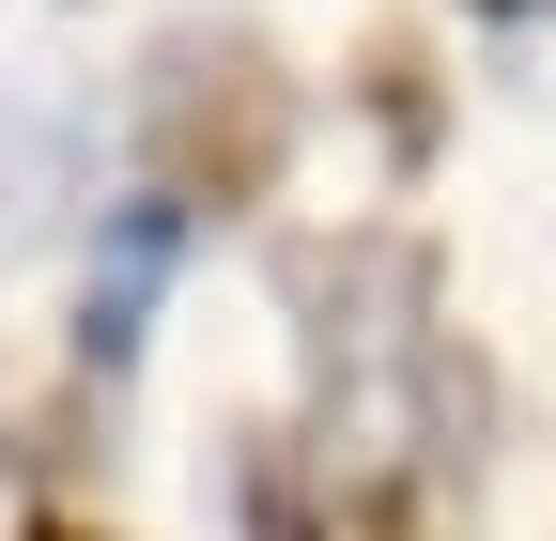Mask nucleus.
I'll list each match as a JSON object with an SVG mask.
<instances>
[{
  "label": "nucleus",
  "mask_w": 556,
  "mask_h": 541,
  "mask_svg": "<svg viewBox=\"0 0 556 541\" xmlns=\"http://www.w3.org/2000/svg\"><path fill=\"white\" fill-rule=\"evenodd\" d=\"M232 511H248V541H340V464H325L309 433H248Z\"/></svg>",
  "instance_id": "5"
},
{
  "label": "nucleus",
  "mask_w": 556,
  "mask_h": 541,
  "mask_svg": "<svg viewBox=\"0 0 556 541\" xmlns=\"http://www.w3.org/2000/svg\"><path fill=\"white\" fill-rule=\"evenodd\" d=\"M16 541H93V526H78V511H31V526H16Z\"/></svg>",
  "instance_id": "7"
},
{
  "label": "nucleus",
  "mask_w": 556,
  "mask_h": 541,
  "mask_svg": "<svg viewBox=\"0 0 556 541\" xmlns=\"http://www.w3.org/2000/svg\"><path fill=\"white\" fill-rule=\"evenodd\" d=\"M278 310H294V356H309L325 464H371V480L479 464V372L448 356V279H433L417 232L278 248Z\"/></svg>",
  "instance_id": "1"
},
{
  "label": "nucleus",
  "mask_w": 556,
  "mask_h": 541,
  "mask_svg": "<svg viewBox=\"0 0 556 541\" xmlns=\"http://www.w3.org/2000/svg\"><path fill=\"white\" fill-rule=\"evenodd\" d=\"M186 201H93V279H78V372H124L139 356V325H155V294H170V263H186Z\"/></svg>",
  "instance_id": "4"
},
{
  "label": "nucleus",
  "mask_w": 556,
  "mask_h": 541,
  "mask_svg": "<svg viewBox=\"0 0 556 541\" xmlns=\"http://www.w3.org/2000/svg\"><path fill=\"white\" fill-rule=\"evenodd\" d=\"M356 93H371V124H387V155H402V171L433 155V62H417V47H371V62H356Z\"/></svg>",
  "instance_id": "6"
},
{
  "label": "nucleus",
  "mask_w": 556,
  "mask_h": 541,
  "mask_svg": "<svg viewBox=\"0 0 556 541\" xmlns=\"http://www.w3.org/2000/svg\"><path fill=\"white\" fill-rule=\"evenodd\" d=\"M139 186L186 201V217H232V201H263L278 171H294V78H278V47L248 16H186L139 47Z\"/></svg>",
  "instance_id": "2"
},
{
  "label": "nucleus",
  "mask_w": 556,
  "mask_h": 541,
  "mask_svg": "<svg viewBox=\"0 0 556 541\" xmlns=\"http://www.w3.org/2000/svg\"><path fill=\"white\" fill-rule=\"evenodd\" d=\"M479 16H541V0H479Z\"/></svg>",
  "instance_id": "8"
},
{
  "label": "nucleus",
  "mask_w": 556,
  "mask_h": 541,
  "mask_svg": "<svg viewBox=\"0 0 556 541\" xmlns=\"http://www.w3.org/2000/svg\"><path fill=\"white\" fill-rule=\"evenodd\" d=\"M78 217H93V93L16 78L0 93V263L47 248V232H78Z\"/></svg>",
  "instance_id": "3"
}]
</instances>
